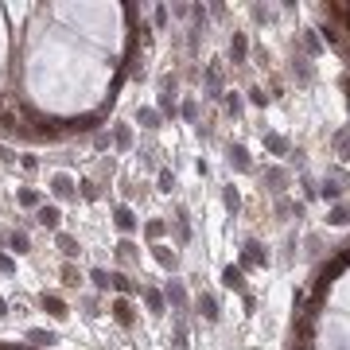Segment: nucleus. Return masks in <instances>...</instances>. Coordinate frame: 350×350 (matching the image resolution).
<instances>
[{"mask_svg": "<svg viewBox=\"0 0 350 350\" xmlns=\"http://www.w3.org/2000/svg\"><path fill=\"white\" fill-rule=\"evenodd\" d=\"M233 58H245V39H241V35L233 39Z\"/></svg>", "mask_w": 350, "mask_h": 350, "instance_id": "nucleus-14", "label": "nucleus"}, {"mask_svg": "<svg viewBox=\"0 0 350 350\" xmlns=\"http://www.w3.org/2000/svg\"><path fill=\"white\" fill-rule=\"evenodd\" d=\"M269 148H273V152H280V156H284V152H288V140H284V136H277V132H273V136H269Z\"/></svg>", "mask_w": 350, "mask_h": 350, "instance_id": "nucleus-10", "label": "nucleus"}, {"mask_svg": "<svg viewBox=\"0 0 350 350\" xmlns=\"http://www.w3.org/2000/svg\"><path fill=\"white\" fill-rule=\"evenodd\" d=\"M350 218V210H331V222H335V226H338V222H346Z\"/></svg>", "mask_w": 350, "mask_h": 350, "instance_id": "nucleus-16", "label": "nucleus"}, {"mask_svg": "<svg viewBox=\"0 0 350 350\" xmlns=\"http://www.w3.org/2000/svg\"><path fill=\"white\" fill-rule=\"evenodd\" d=\"M31 132H39V136H47V140H55V136H58V125H55V121H35V125H31Z\"/></svg>", "mask_w": 350, "mask_h": 350, "instance_id": "nucleus-1", "label": "nucleus"}, {"mask_svg": "<svg viewBox=\"0 0 350 350\" xmlns=\"http://www.w3.org/2000/svg\"><path fill=\"white\" fill-rule=\"evenodd\" d=\"M39 222H43V226H55V222H58V210H55V206H43V210H39Z\"/></svg>", "mask_w": 350, "mask_h": 350, "instance_id": "nucleus-9", "label": "nucleus"}, {"mask_svg": "<svg viewBox=\"0 0 350 350\" xmlns=\"http://www.w3.org/2000/svg\"><path fill=\"white\" fill-rule=\"evenodd\" d=\"M55 195H58V199H66V195H74V183L66 179V175H58V179H55Z\"/></svg>", "mask_w": 350, "mask_h": 350, "instance_id": "nucleus-5", "label": "nucleus"}, {"mask_svg": "<svg viewBox=\"0 0 350 350\" xmlns=\"http://www.w3.org/2000/svg\"><path fill=\"white\" fill-rule=\"evenodd\" d=\"M129 144H132V132L121 125V129H117V148H129Z\"/></svg>", "mask_w": 350, "mask_h": 350, "instance_id": "nucleus-12", "label": "nucleus"}, {"mask_svg": "<svg viewBox=\"0 0 350 350\" xmlns=\"http://www.w3.org/2000/svg\"><path fill=\"white\" fill-rule=\"evenodd\" d=\"M0 113H4V105H0Z\"/></svg>", "mask_w": 350, "mask_h": 350, "instance_id": "nucleus-20", "label": "nucleus"}, {"mask_svg": "<svg viewBox=\"0 0 350 350\" xmlns=\"http://www.w3.org/2000/svg\"><path fill=\"white\" fill-rule=\"evenodd\" d=\"M113 218H117V226H121V230H132V226H136V218H132L129 210H117Z\"/></svg>", "mask_w": 350, "mask_h": 350, "instance_id": "nucleus-7", "label": "nucleus"}, {"mask_svg": "<svg viewBox=\"0 0 350 350\" xmlns=\"http://www.w3.org/2000/svg\"><path fill=\"white\" fill-rule=\"evenodd\" d=\"M249 261H253V265H265V249L257 245V241H249V245H245V269H249Z\"/></svg>", "mask_w": 350, "mask_h": 350, "instance_id": "nucleus-3", "label": "nucleus"}, {"mask_svg": "<svg viewBox=\"0 0 350 350\" xmlns=\"http://www.w3.org/2000/svg\"><path fill=\"white\" fill-rule=\"evenodd\" d=\"M12 249H20V253H24V249H28V237H24V233H16V237H12Z\"/></svg>", "mask_w": 350, "mask_h": 350, "instance_id": "nucleus-15", "label": "nucleus"}, {"mask_svg": "<svg viewBox=\"0 0 350 350\" xmlns=\"http://www.w3.org/2000/svg\"><path fill=\"white\" fill-rule=\"evenodd\" d=\"M148 307H152V311H163V292H148Z\"/></svg>", "mask_w": 350, "mask_h": 350, "instance_id": "nucleus-11", "label": "nucleus"}, {"mask_svg": "<svg viewBox=\"0 0 350 350\" xmlns=\"http://www.w3.org/2000/svg\"><path fill=\"white\" fill-rule=\"evenodd\" d=\"M226 206H230V210L237 206V191H233V187H226Z\"/></svg>", "mask_w": 350, "mask_h": 350, "instance_id": "nucleus-17", "label": "nucleus"}, {"mask_svg": "<svg viewBox=\"0 0 350 350\" xmlns=\"http://www.w3.org/2000/svg\"><path fill=\"white\" fill-rule=\"evenodd\" d=\"M55 241H58V249H62V253H70V257L78 253V241H74V237H66V233H58Z\"/></svg>", "mask_w": 350, "mask_h": 350, "instance_id": "nucleus-6", "label": "nucleus"}, {"mask_svg": "<svg viewBox=\"0 0 350 350\" xmlns=\"http://www.w3.org/2000/svg\"><path fill=\"white\" fill-rule=\"evenodd\" d=\"M20 206H28V210H31V206H39V195L24 187V191H20Z\"/></svg>", "mask_w": 350, "mask_h": 350, "instance_id": "nucleus-8", "label": "nucleus"}, {"mask_svg": "<svg viewBox=\"0 0 350 350\" xmlns=\"http://www.w3.org/2000/svg\"><path fill=\"white\" fill-rule=\"evenodd\" d=\"M4 311H8V307H4V300H0V315H4Z\"/></svg>", "mask_w": 350, "mask_h": 350, "instance_id": "nucleus-19", "label": "nucleus"}, {"mask_svg": "<svg viewBox=\"0 0 350 350\" xmlns=\"http://www.w3.org/2000/svg\"><path fill=\"white\" fill-rule=\"evenodd\" d=\"M43 307H47V315H55V319H62V315H66V304H62V300H55V296H43Z\"/></svg>", "mask_w": 350, "mask_h": 350, "instance_id": "nucleus-2", "label": "nucleus"}, {"mask_svg": "<svg viewBox=\"0 0 350 350\" xmlns=\"http://www.w3.org/2000/svg\"><path fill=\"white\" fill-rule=\"evenodd\" d=\"M0 273H16V265H12V257H0Z\"/></svg>", "mask_w": 350, "mask_h": 350, "instance_id": "nucleus-18", "label": "nucleus"}, {"mask_svg": "<svg viewBox=\"0 0 350 350\" xmlns=\"http://www.w3.org/2000/svg\"><path fill=\"white\" fill-rule=\"evenodd\" d=\"M113 315H117L121 323H125V327H129V323H132V307L125 304V300H117V304H113Z\"/></svg>", "mask_w": 350, "mask_h": 350, "instance_id": "nucleus-4", "label": "nucleus"}, {"mask_svg": "<svg viewBox=\"0 0 350 350\" xmlns=\"http://www.w3.org/2000/svg\"><path fill=\"white\" fill-rule=\"evenodd\" d=\"M203 315H210V319L218 315V307H214V300H210V296H203Z\"/></svg>", "mask_w": 350, "mask_h": 350, "instance_id": "nucleus-13", "label": "nucleus"}]
</instances>
